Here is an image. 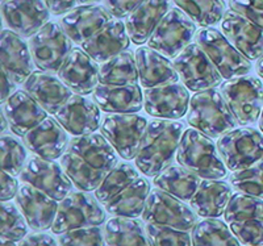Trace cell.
<instances>
[{"mask_svg": "<svg viewBox=\"0 0 263 246\" xmlns=\"http://www.w3.org/2000/svg\"><path fill=\"white\" fill-rule=\"evenodd\" d=\"M184 130V125L175 120L156 119L147 124L135 158L136 167L146 177H157L177 157Z\"/></svg>", "mask_w": 263, "mask_h": 246, "instance_id": "obj_1", "label": "cell"}, {"mask_svg": "<svg viewBox=\"0 0 263 246\" xmlns=\"http://www.w3.org/2000/svg\"><path fill=\"white\" fill-rule=\"evenodd\" d=\"M187 123L211 138H220L237 126L227 100L216 88L194 93L190 100Z\"/></svg>", "mask_w": 263, "mask_h": 246, "instance_id": "obj_2", "label": "cell"}, {"mask_svg": "<svg viewBox=\"0 0 263 246\" xmlns=\"http://www.w3.org/2000/svg\"><path fill=\"white\" fill-rule=\"evenodd\" d=\"M177 161L201 179H222L227 177V166L218 154L217 145L212 138L195 128H189L183 133Z\"/></svg>", "mask_w": 263, "mask_h": 246, "instance_id": "obj_3", "label": "cell"}, {"mask_svg": "<svg viewBox=\"0 0 263 246\" xmlns=\"http://www.w3.org/2000/svg\"><path fill=\"white\" fill-rule=\"evenodd\" d=\"M102 203L86 191H72L60 201L57 217L54 220L51 232L63 234L72 229L87 226H102L107 221V211Z\"/></svg>", "mask_w": 263, "mask_h": 246, "instance_id": "obj_4", "label": "cell"}, {"mask_svg": "<svg viewBox=\"0 0 263 246\" xmlns=\"http://www.w3.org/2000/svg\"><path fill=\"white\" fill-rule=\"evenodd\" d=\"M220 92L238 125H250L259 120L263 111V83L257 77L241 75L227 79L220 84Z\"/></svg>", "mask_w": 263, "mask_h": 246, "instance_id": "obj_5", "label": "cell"}, {"mask_svg": "<svg viewBox=\"0 0 263 246\" xmlns=\"http://www.w3.org/2000/svg\"><path fill=\"white\" fill-rule=\"evenodd\" d=\"M217 150L230 171L250 168L263 161V135L254 128H237L217 141Z\"/></svg>", "mask_w": 263, "mask_h": 246, "instance_id": "obj_6", "label": "cell"}, {"mask_svg": "<svg viewBox=\"0 0 263 246\" xmlns=\"http://www.w3.org/2000/svg\"><path fill=\"white\" fill-rule=\"evenodd\" d=\"M195 41L215 63L224 79L248 75L253 69V63L239 53L229 42L225 34L215 28H201L196 32Z\"/></svg>", "mask_w": 263, "mask_h": 246, "instance_id": "obj_7", "label": "cell"}, {"mask_svg": "<svg viewBox=\"0 0 263 246\" xmlns=\"http://www.w3.org/2000/svg\"><path fill=\"white\" fill-rule=\"evenodd\" d=\"M146 117L137 113H107L102 119V135L125 161L136 158L147 128Z\"/></svg>", "mask_w": 263, "mask_h": 246, "instance_id": "obj_8", "label": "cell"}, {"mask_svg": "<svg viewBox=\"0 0 263 246\" xmlns=\"http://www.w3.org/2000/svg\"><path fill=\"white\" fill-rule=\"evenodd\" d=\"M28 45L36 66L42 71L50 72H58L74 49L71 39L61 24L54 21H49L36 34L29 37Z\"/></svg>", "mask_w": 263, "mask_h": 246, "instance_id": "obj_9", "label": "cell"}, {"mask_svg": "<svg viewBox=\"0 0 263 246\" xmlns=\"http://www.w3.org/2000/svg\"><path fill=\"white\" fill-rule=\"evenodd\" d=\"M142 221L191 232L197 224V215L191 205L185 204V201L156 188L150 191L142 213Z\"/></svg>", "mask_w": 263, "mask_h": 246, "instance_id": "obj_10", "label": "cell"}, {"mask_svg": "<svg viewBox=\"0 0 263 246\" xmlns=\"http://www.w3.org/2000/svg\"><path fill=\"white\" fill-rule=\"evenodd\" d=\"M174 65L183 84L194 92L216 88L224 79L215 63L196 42L183 49L174 58Z\"/></svg>", "mask_w": 263, "mask_h": 246, "instance_id": "obj_11", "label": "cell"}, {"mask_svg": "<svg viewBox=\"0 0 263 246\" xmlns=\"http://www.w3.org/2000/svg\"><path fill=\"white\" fill-rule=\"evenodd\" d=\"M196 24L182 9L170 8L147 41V46L168 58H175L196 36Z\"/></svg>", "mask_w": 263, "mask_h": 246, "instance_id": "obj_12", "label": "cell"}, {"mask_svg": "<svg viewBox=\"0 0 263 246\" xmlns=\"http://www.w3.org/2000/svg\"><path fill=\"white\" fill-rule=\"evenodd\" d=\"M18 178L23 183L41 190L58 201L63 200L72 192V187H75L61 163L58 165L51 159H44L37 156L28 158Z\"/></svg>", "mask_w": 263, "mask_h": 246, "instance_id": "obj_13", "label": "cell"}, {"mask_svg": "<svg viewBox=\"0 0 263 246\" xmlns=\"http://www.w3.org/2000/svg\"><path fill=\"white\" fill-rule=\"evenodd\" d=\"M190 100L189 88L180 83L163 84L144 91L145 111L156 119H182L189 112Z\"/></svg>", "mask_w": 263, "mask_h": 246, "instance_id": "obj_14", "label": "cell"}, {"mask_svg": "<svg viewBox=\"0 0 263 246\" xmlns=\"http://www.w3.org/2000/svg\"><path fill=\"white\" fill-rule=\"evenodd\" d=\"M7 27L21 37H32L50 20V11L44 0H8L2 6Z\"/></svg>", "mask_w": 263, "mask_h": 246, "instance_id": "obj_15", "label": "cell"}, {"mask_svg": "<svg viewBox=\"0 0 263 246\" xmlns=\"http://www.w3.org/2000/svg\"><path fill=\"white\" fill-rule=\"evenodd\" d=\"M16 204L24 215L29 228L34 232L51 229L60 207L58 200L27 183L18 188Z\"/></svg>", "mask_w": 263, "mask_h": 246, "instance_id": "obj_16", "label": "cell"}, {"mask_svg": "<svg viewBox=\"0 0 263 246\" xmlns=\"http://www.w3.org/2000/svg\"><path fill=\"white\" fill-rule=\"evenodd\" d=\"M105 7L98 4H79L61 17L60 24L75 44H84L112 20Z\"/></svg>", "mask_w": 263, "mask_h": 246, "instance_id": "obj_17", "label": "cell"}, {"mask_svg": "<svg viewBox=\"0 0 263 246\" xmlns=\"http://www.w3.org/2000/svg\"><path fill=\"white\" fill-rule=\"evenodd\" d=\"M100 111L99 105L86 95L72 93L54 117L70 135L84 136L95 133L100 128Z\"/></svg>", "mask_w": 263, "mask_h": 246, "instance_id": "obj_18", "label": "cell"}, {"mask_svg": "<svg viewBox=\"0 0 263 246\" xmlns=\"http://www.w3.org/2000/svg\"><path fill=\"white\" fill-rule=\"evenodd\" d=\"M221 32L248 60L258 61L263 54V30L233 9L225 12L221 20Z\"/></svg>", "mask_w": 263, "mask_h": 246, "instance_id": "obj_19", "label": "cell"}, {"mask_svg": "<svg viewBox=\"0 0 263 246\" xmlns=\"http://www.w3.org/2000/svg\"><path fill=\"white\" fill-rule=\"evenodd\" d=\"M100 66L83 49L74 48L58 70L61 81L74 93H92L99 84Z\"/></svg>", "mask_w": 263, "mask_h": 246, "instance_id": "obj_20", "label": "cell"}, {"mask_svg": "<svg viewBox=\"0 0 263 246\" xmlns=\"http://www.w3.org/2000/svg\"><path fill=\"white\" fill-rule=\"evenodd\" d=\"M0 57L2 69L16 84H24L34 72L36 63L33 61L29 45L24 41V37L18 36L13 30H2Z\"/></svg>", "mask_w": 263, "mask_h": 246, "instance_id": "obj_21", "label": "cell"}, {"mask_svg": "<svg viewBox=\"0 0 263 246\" xmlns=\"http://www.w3.org/2000/svg\"><path fill=\"white\" fill-rule=\"evenodd\" d=\"M67 130L61 125L55 117H46L41 124L23 137V144L34 156L44 159H58L69 147Z\"/></svg>", "mask_w": 263, "mask_h": 246, "instance_id": "obj_22", "label": "cell"}, {"mask_svg": "<svg viewBox=\"0 0 263 246\" xmlns=\"http://www.w3.org/2000/svg\"><path fill=\"white\" fill-rule=\"evenodd\" d=\"M11 132L18 137H24L48 117V112L33 99L25 90H17L3 103Z\"/></svg>", "mask_w": 263, "mask_h": 246, "instance_id": "obj_23", "label": "cell"}, {"mask_svg": "<svg viewBox=\"0 0 263 246\" xmlns=\"http://www.w3.org/2000/svg\"><path fill=\"white\" fill-rule=\"evenodd\" d=\"M23 86L33 99L51 115L72 96V91L55 75V72L34 71Z\"/></svg>", "mask_w": 263, "mask_h": 246, "instance_id": "obj_24", "label": "cell"}, {"mask_svg": "<svg viewBox=\"0 0 263 246\" xmlns=\"http://www.w3.org/2000/svg\"><path fill=\"white\" fill-rule=\"evenodd\" d=\"M126 25L121 18L114 17L100 32L82 44L81 48L96 62H105L125 51L130 45Z\"/></svg>", "mask_w": 263, "mask_h": 246, "instance_id": "obj_25", "label": "cell"}, {"mask_svg": "<svg viewBox=\"0 0 263 246\" xmlns=\"http://www.w3.org/2000/svg\"><path fill=\"white\" fill-rule=\"evenodd\" d=\"M135 57L141 86L144 88L178 83L180 79L174 62H171L168 57L157 51L156 49L142 45L136 49Z\"/></svg>", "mask_w": 263, "mask_h": 246, "instance_id": "obj_26", "label": "cell"}, {"mask_svg": "<svg viewBox=\"0 0 263 246\" xmlns=\"http://www.w3.org/2000/svg\"><path fill=\"white\" fill-rule=\"evenodd\" d=\"M67 150L82 158L92 167L109 173L119 163L117 152L111 142L100 133H90L84 136H74L70 140Z\"/></svg>", "mask_w": 263, "mask_h": 246, "instance_id": "obj_27", "label": "cell"}, {"mask_svg": "<svg viewBox=\"0 0 263 246\" xmlns=\"http://www.w3.org/2000/svg\"><path fill=\"white\" fill-rule=\"evenodd\" d=\"M92 99L107 113H136L144 107V93L138 84L105 86L98 84Z\"/></svg>", "mask_w": 263, "mask_h": 246, "instance_id": "obj_28", "label": "cell"}, {"mask_svg": "<svg viewBox=\"0 0 263 246\" xmlns=\"http://www.w3.org/2000/svg\"><path fill=\"white\" fill-rule=\"evenodd\" d=\"M170 11V0H142L126 17L129 37L136 45H144L156 30L164 15Z\"/></svg>", "mask_w": 263, "mask_h": 246, "instance_id": "obj_29", "label": "cell"}, {"mask_svg": "<svg viewBox=\"0 0 263 246\" xmlns=\"http://www.w3.org/2000/svg\"><path fill=\"white\" fill-rule=\"evenodd\" d=\"M232 186L220 179H204L190 200V205L197 216L204 219H217L225 213L230 198Z\"/></svg>", "mask_w": 263, "mask_h": 246, "instance_id": "obj_30", "label": "cell"}, {"mask_svg": "<svg viewBox=\"0 0 263 246\" xmlns=\"http://www.w3.org/2000/svg\"><path fill=\"white\" fill-rule=\"evenodd\" d=\"M150 191L152 190L149 180L144 177H138L133 183L129 184L104 205L105 211L115 217L137 219L144 213Z\"/></svg>", "mask_w": 263, "mask_h": 246, "instance_id": "obj_31", "label": "cell"}, {"mask_svg": "<svg viewBox=\"0 0 263 246\" xmlns=\"http://www.w3.org/2000/svg\"><path fill=\"white\" fill-rule=\"evenodd\" d=\"M153 183L157 188L167 192L170 195L183 201H190L194 198L201 183V178L194 171L183 166H168L154 177Z\"/></svg>", "mask_w": 263, "mask_h": 246, "instance_id": "obj_32", "label": "cell"}, {"mask_svg": "<svg viewBox=\"0 0 263 246\" xmlns=\"http://www.w3.org/2000/svg\"><path fill=\"white\" fill-rule=\"evenodd\" d=\"M108 246H152L144 222L132 217H111L104 224Z\"/></svg>", "mask_w": 263, "mask_h": 246, "instance_id": "obj_33", "label": "cell"}, {"mask_svg": "<svg viewBox=\"0 0 263 246\" xmlns=\"http://www.w3.org/2000/svg\"><path fill=\"white\" fill-rule=\"evenodd\" d=\"M140 81L137 62L130 51H123L103 62L99 83L105 86H130Z\"/></svg>", "mask_w": 263, "mask_h": 246, "instance_id": "obj_34", "label": "cell"}, {"mask_svg": "<svg viewBox=\"0 0 263 246\" xmlns=\"http://www.w3.org/2000/svg\"><path fill=\"white\" fill-rule=\"evenodd\" d=\"M61 166L67 177L71 179L74 186L81 191H95L107 175V173L92 167L70 150H67L61 157Z\"/></svg>", "mask_w": 263, "mask_h": 246, "instance_id": "obj_35", "label": "cell"}, {"mask_svg": "<svg viewBox=\"0 0 263 246\" xmlns=\"http://www.w3.org/2000/svg\"><path fill=\"white\" fill-rule=\"evenodd\" d=\"M228 222L218 219H204L197 221L192 229V246H241Z\"/></svg>", "mask_w": 263, "mask_h": 246, "instance_id": "obj_36", "label": "cell"}, {"mask_svg": "<svg viewBox=\"0 0 263 246\" xmlns=\"http://www.w3.org/2000/svg\"><path fill=\"white\" fill-rule=\"evenodd\" d=\"M174 3L201 28L218 24L225 15L222 0H174Z\"/></svg>", "mask_w": 263, "mask_h": 246, "instance_id": "obj_37", "label": "cell"}, {"mask_svg": "<svg viewBox=\"0 0 263 246\" xmlns=\"http://www.w3.org/2000/svg\"><path fill=\"white\" fill-rule=\"evenodd\" d=\"M140 177L138 170L128 162L117 163L107 175L102 184L95 190V196L103 205L112 200L124 188Z\"/></svg>", "mask_w": 263, "mask_h": 246, "instance_id": "obj_38", "label": "cell"}, {"mask_svg": "<svg viewBox=\"0 0 263 246\" xmlns=\"http://www.w3.org/2000/svg\"><path fill=\"white\" fill-rule=\"evenodd\" d=\"M228 224L246 220H263V199L237 191L232 195L224 213Z\"/></svg>", "mask_w": 263, "mask_h": 246, "instance_id": "obj_39", "label": "cell"}, {"mask_svg": "<svg viewBox=\"0 0 263 246\" xmlns=\"http://www.w3.org/2000/svg\"><path fill=\"white\" fill-rule=\"evenodd\" d=\"M28 225L24 215L17 204L11 201H2L0 205V237L20 242L28 236Z\"/></svg>", "mask_w": 263, "mask_h": 246, "instance_id": "obj_40", "label": "cell"}, {"mask_svg": "<svg viewBox=\"0 0 263 246\" xmlns=\"http://www.w3.org/2000/svg\"><path fill=\"white\" fill-rule=\"evenodd\" d=\"M25 145L17 141L12 136H2L0 150H2V170L11 175H20L27 163V150Z\"/></svg>", "mask_w": 263, "mask_h": 246, "instance_id": "obj_41", "label": "cell"}, {"mask_svg": "<svg viewBox=\"0 0 263 246\" xmlns=\"http://www.w3.org/2000/svg\"><path fill=\"white\" fill-rule=\"evenodd\" d=\"M229 182L237 191L263 199V161L246 170L233 171Z\"/></svg>", "mask_w": 263, "mask_h": 246, "instance_id": "obj_42", "label": "cell"}, {"mask_svg": "<svg viewBox=\"0 0 263 246\" xmlns=\"http://www.w3.org/2000/svg\"><path fill=\"white\" fill-rule=\"evenodd\" d=\"M145 229L152 246H192L190 232L149 222L145 224Z\"/></svg>", "mask_w": 263, "mask_h": 246, "instance_id": "obj_43", "label": "cell"}, {"mask_svg": "<svg viewBox=\"0 0 263 246\" xmlns=\"http://www.w3.org/2000/svg\"><path fill=\"white\" fill-rule=\"evenodd\" d=\"M58 243L60 246H105L107 241L100 226H87L60 234Z\"/></svg>", "mask_w": 263, "mask_h": 246, "instance_id": "obj_44", "label": "cell"}, {"mask_svg": "<svg viewBox=\"0 0 263 246\" xmlns=\"http://www.w3.org/2000/svg\"><path fill=\"white\" fill-rule=\"evenodd\" d=\"M238 241L245 246H263V220L253 219L229 224Z\"/></svg>", "mask_w": 263, "mask_h": 246, "instance_id": "obj_45", "label": "cell"}, {"mask_svg": "<svg viewBox=\"0 0 263 246\" xmlns=\"http://www.w3.org/2000/svg\"><path fill=\"white\" fill-rule=\"evenodd\" d=\"M229 7L263 30V0H229Z\"/></svg>", "mask_w": 263, "mask_h": 246, "instance_id": "obj_46", "label": "cell"}, {"mask_svg": "<svg viewBox=\"0 0 263 246\" xmlns=\"http://www.w3.org/2000/svg\"><path fill=\"white\" fill-rule=\"evenodd\" d=\"M142 0H104V7L114 17H128Z\"/></svg>", "mask_w": 263, "mask_h": 246, "instance_id": "obj_47", "label": "cell"}, {"mask_svg": "<svg viewBox=\"0 0 263 246\" xmlns=\"http://www.w3.org/2000/svg\"><path fill=\"white\" fill-rule=\"evenodd\" d=\"M2 194H0V199L2 201H9L12 200L13 198H16L18 192V182L16 179L15 175H11L9 173L2 170Z\"/></svg>", "mask_w": 263, "mask_h": 246, "instance_id": "obj_48", "label": "cell"}, {"mask_svg": "<svg viewBox=\"0 0 263 246\" xmlns=\"http://www.w3.org/2000/svg\"><path fill=\"white\" fill-rule=\"evenodd\" d=\"M18 246H60L58 241L48 233L36 232L28 234L18 242Z\"/></svg>", "mask_w": 263, "mask_h": 246, "instance_id": "obj_49", "label": "cell"}, {"mask_svg": "<svg viewBox=\"0 0 263 246\" xmlns=\"http://www.w3.org/2000/svg\"><path fill=\"white\" fill-rule=\"evenodd\" d=\"M44 2L48 6L49 11L55 16L65 15L78 6L77 0H44Z\"/></svg>", "mask_w": 263, "mask_h": 246, "instance_id": "obj_50", "label": "cell"}, {"mask_svg": "<svg viewBox=\"0 0 263 246\" xmlns=\"http://www.w3.org/2000/svg\"><path fill=\"white\" fill-rule=\"evenodd\" d=\"M16 83L11 79V77L2 69V102L6 103L9 96L16 92Z\"/></svg>", "mask_w": 263, "mask_h": 246, "instance_id": "obj_51", "label": "cell"}, {"mask_svg": "<svg viewBox=\"0 0 263 246\" xmlns=\"http://www.w3.org/2000/svg\"><path fill=\"white\" fill-rule=\"evenodd\" d=\"M255 69H257L258 75L263 79V54L260 55L259 60L257 61V65H255Z\"/></svg>", "mask_w": 263, "mask_h": 246, "instance_id": "obj_52", "label": "cell"}, {"mask_svg": "<svg viewBox=\"0 0 263 246\" xmlns=\"http://www.w3.org/2000/svg\"><path fill=\"white\" fill-rule=\"evenodd\" d=\"M7 126L8 125V120H7L6 115H4V112H2V132H6L7 130Z\"/></svg>", "mask_w": 263, "mask_h": 246, "instance_id": "obj_53", "label": "cell"}, {"mask_svg": "<svg viewBox=\"0 0 263 246\" xmlns=\"http://www.w3.org/2000/svg\"><path fill=\"white\" fill-rule=\"evenodd\" d=\"M0 246H18V245H16V241H11V240H6V238H2Z\"/></svg>", "mask_w": 263, "mask_h": 246, "instance_id": "obj_54", "label": "cell"}, {"mask_svg": "<svg viewBox=\"0 0 263 246\" xmlns=\"http://www.w3.org/2000/svg\"><path fill=\"white\" fill-rule=\"evenodd\" d=\"M99 2H102V0H77V3L79 4H96Z\"/></svg>", "mask_w": 263, "mask_h": 246, "instance_id": "obj_55", "label": "cell"}, {"mask_svg": "<svg viewBox=\"0 0 263 246\" xmlns=\"http://www.w3.org/2000/svg\"><path fill=\"white\" fill-rule=\"evenodd\" d=\"M258 124H259V129L262 130V133H263V111H262V113H260L259 120H258Z\"/></svg>", "mask_w": 263, "mask_h": 246, "instance_id": "obj_56", "label": "cell"}, {"mask_svg": "<svg viewBox=\"0 0 263 246\" xmlns=\"http://www.w3.org/2000/svg\"><path fill=\"white\" fill-rule=\"evenodd\" d=\"M3 2H8V0H3Z\"/></svg>", "mask_w": 263, "mask_h": 246, "instance_id": "obj_57", "label": "cell"}, {"mask_svg": "<svg viewBox=\"0 0 263 246\" xmlns=\"http://www.w3.org/2000/svg\"><path fill=\"white\" fill-rule=\"evenodd\" d=\"M222 2H227V0H222Z\"/></svg>", "mask_w": 263, "mask_h": 246, "instance_id": "obj_58", "label": "cell"}]
</instances>
